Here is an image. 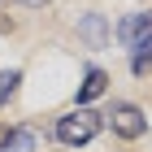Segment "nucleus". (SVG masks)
Instances as JSON below:
<instances>
[{"instance_id":"7ed1b4c3","label":"nucleus","mask_w":152,"mask_h":152,"mask_svg":"<svg viewBox=\"0 0 152 152\" xmlns=\"http://www.w3.org/2000/svg\"><path fill=\"white\" fill-rule=\"evenodd\" d=\"M78 35L87 39V48H104V44H109V22H104V13H83Z\"/></svg>"},{"instance_id":"f03ea898","label":"nucleus","mask_w":152,"mask_h":152,"mask_svg":"<svg viewBox=\"0 0 152 152\" xmlns=\"http://www.w3.org/2000/svg\"><path fill=\"white\" fill-rule=\"evenodd\" d=\"M109 122H113V135H122V139H139L143 130H148V117H143L135 104H113Z\"/></svg>"},{"instance_id":"423d86ee","label":"nucleus","mask_w":152,"mask_h":152,"mask_svg":"<svg viewBox=\"0 0 152 152\" xmlns=\"http://www.w3.org/2000/svg\"><path fill=\"white\" fill-rule=\"evenodd\" d=\"M130 70H135V74H148L152 70V35L130 48Z\"/></svg>"},{"instance_id":"39448f33","label":"nucleus","mask_w":152,"mask_h":152,"mask_svg":"<svg viewBox=\"0 0 152 152\" xmlns=\"http://www.w3.org/2000/svg\"><path fill=\"white\" fill-rule=\"evenodd\" d=\"M104 70H87V78H83V87H78V104H87V100H96V96L104 91Z\"/></svg>"},{"instance_id":"0eeeda50","label":"nucleus","mask_w":152,"mask_h":152,"mask_svg":"<svg viewBox=\"0 0 152 152\" xmlns=\"http://www.w3.org/2000/svg\"><path fill=\"white\" fill-rule=\"evenodd\" d=\"M18 83H22L18 70H0V104H9V96L18 91Z\"/></svg>"},{"instance_id":"20e7f679","label":"nucleus","mask_w":152,"mask_h":152,"mask_svg":"<svg viewBox=\"0 0 152 152\" xmlns=\"http://www.w3.org/2000/svg\"><path fill=\"white\" fill-rule=\"evenodd\" d=\"M0 152H35V135L26 126H18V130H9L4 139H0Z\"/></svg>"},{"instance_id":"6e6552de","label":"nucleus","mask_w":152,"mask_h":152,"mask_svg":"<svg viewBox=\"0 0 152 152\" xmlns=\"http://www.w3.org/2000/svg\"><path fill=\"white\" fill-rule=\"evenodd\" d=\"M18 4H31V9H39V4H48V0H18Z\"/></svg>"},{"instance_id":"f257e3e1","label":"nucleus","mask_w":152,"mask_h":152,"mask_svg":"<svg viewBox=\"0 0 152 152\" xmlns=\"http://www.w3.org/2000/svg\"><path fill=\"white\" fill-rule=\"evenodd\" d=\"M96 130H100V117L91 113V109H74V113L57 117V139L70 143V148H83V143L96 139Z\"/></svg>"},{"instance_id":"1a4fd4ad","label":"nucleus","mask_w":152,"mask_h":152,"mask_svg":"<svg viewBox=\"0 0 152 152\" xmlns=\"http://www.w3.org/2000/svg\"><path fill=\"white\" fill-rule=\"evenodd\" d=\"M148 35H152V13H148Z\"/></svg>"}]
</instances>
